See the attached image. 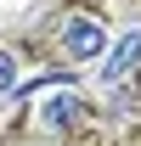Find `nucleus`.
I'll return each mask as SVG.
<instances>
[{"instance_id": "nucleus-1", "label": "nucleus", "mask_w": 141, "mask_h": 146, "mask_svg": "<svg viewBox=\"0 0 141 146\" xmlns=\"http://www.w3.org/2000/svg\"><path fill=\"white\" fill-rule=\"evenodd\" d=\"M62 45H68V56L90 62V56L107 51V28H102L96 17H68V23H62Z\"/></svg>"}, {"instance_id": "nucleus-2", "label": "nucleus", "mask_w": 141, "mask_h": 146, "mask_svg": "<svg viewBox=\"0 0 141 146\" xmlns=\"http://www.w3.org/2000/svg\"><path fill=\"white\" fill-rule=\"evenodd\" d=\"M136 62H141V34L130 28V34H124L119 45L107 51V73H102V79H107V84H119V79H124L130 68H136Z\"/></svg>"}, {"instance_id": "nucleus-3", "label": "nucleus", "mask_w": 141, "mask_h": 146, "mask_svg": "<svg viewBox=\"0 0 141 146\" xmlns=\"http://www.w3.org/2000/svg\"><path fill=\"white\" fill-rule=\"evenodd\" d=\"M40 118H45L51 129H68V124H79V118H85V101H79L73 90H62V96H51V101L40 107Z\"/></svg>"}, {"instance_id": "nucleus-4", "label": "nucleus", "mask_w": 141, "mask_h": 146, "mask_svg": "<svg viewBox=\"0 0 141 146\" xmlns=\"http://www.w3.org/2000/svg\"><path fill=\"white\" fill-rule=\"evenodd\" d=\"M0 96H17V56L0 51Z\"/></svg>"}]
</instances>
